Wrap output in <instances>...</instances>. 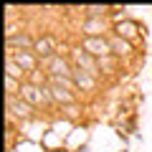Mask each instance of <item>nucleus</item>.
I'll return each mask as SVG.
<instances>
[{"instance_id": "nucleus-11", "label": "nucleus", "mask_w": 152, "mask_h": 152, "mask_svg": "<svg viewBox=\"0 0 152 152\" xmlns=\"http://www.w3.org/2000/svg\"><path fill=\"white\" fill-rule=\"evenodd\" d=\"M48 91H51V99H53L56 104H74V94H71L69 89H61V86L48 84Z\"/></svg>"}, {"instance_id": "nucleus-2", "label": "nucleus", "mask_w": 152, "mask_h": 152, "mask_svg": "<svg viewBox=\"0 0 152 152\" xmlns=\"http://www.w3.org/2000/svg\"><path fill=\"white\" fill-rule=\"evenodd\" d=\"M81 48L86 51L89 56H94V58H107V56H114L112 51V43H109V38H84L81 41Z\"/></svg>"}, {"instance_id": "nucleus-6", "label": "nucleus", "mask_w": 152, "mask_h": 152, "mask_svg": "<svg viewBox=\"0 0 152 152\" xmlns=\"http://www.w3.org/2000/svg\"><path fill=\"white\" fill-rule=\"evenodd\" d=\"M33 46H36V38H31L28 33H18V36L8 38V48H10V53H18V51H33Z\"/></svg>"}, {"instance_id": "nucleus-7", "label": "nucleus", "mask_w": 152, "mask_h": 152, "mask_svg": "<svg viewBox=\"0 0 152 152\" xmlns=\"http://www.w3.org/2000/svg\"><path fill=\"white\" fill-rule=\"evenodd\" d=\"M56 51V38L53 36H41L36 38V46H33V53L41 56V58H51Z\"/></svg>"}, {"instance_id": "nucleus-10", "label": "nucleus", "mask_w": 152, "mask_h": 152, "mask_svg": "<svg viewBox=\"0 0 152 152\" xmlns=\"http://www.w3.org/2000/svg\"><path fill=\"white\" fill-rule=\"evenodd\" d=\"M8 109H10L13 117H20V119H31V104H26L20 96H8Z\"/></svg>"}, {"instance_id": "nucleus-5", "label": "nucleus", "mask_w": 152, "mask_h": 152, "mask_svg": "<svg viewBox=\"0 0 152 152\" xmlns=\"http://www.w3.org/2000/svg\"><path fill=\"white\" fill-rule=\"evenodd\" d=\"M13 58H15V64L20 66L26 74H33V71H38V58L33 51H18V53H10Z\"/></svg>"}, {"instance_id": "nucleus-13", "label": "nucleus", "mask_w": 152, "mask_h": 152, "mask_svg": "<svg viewBox=\"0 0 152 152\" xmlns=\"http://www.w3.org/2000/svg\"><path fill=\"white\" fill-rule=\"evenodd\" d=\"M109 43H112L114 56H129L132 53V43L124 41V38H119V36H112V38H109Z\"/></svg>"}, {"instance_id": "nucleus-1", "label": "nucleus", "mask_w": 152, "mask_h": 152, "mask_svg": "<svg viewBox=\"0 0 152 152\" xmlns=\"http://www.w3.org/2000/svg\"><path fill=\"white\" fill-rule=\"evenodd\" d=\"M20 99L26 104H31V107H41V104H51L53 102L48 86H36V84H28V81L20 86Z\"/></svg>"}, {"instance_id": "nucleus-12", "label": "nucleus", "mask_w": 152, "mask_h": 152, "mask_svg": "<svg viewBox=\"0 0 152 152\" xmlns=\"http://www.w3.org/2000/svg\"><path fill=\"white\" fill-rule=\"evenodd\" d=\"M84 33H86V38H102L104 36V23L99 18H89L84 23Z\"/></svg>"}, {"instance_id": "nucleus-16", "label": "nucleus", "mask_w": 152, "mask_h": 152, "mask_svg": "<svg viewBox=\"0 0 152 152\" xmlns=\"http://www.w3.org/2000/svg\"><path fill=\"white\" fill-rule=\"evenodd\" d=\"M86 10H89V15H91V18H99V15L107 13V8H104V5H89Z\"/></svg>"}, {"instance_id": "nucleus-8", "label": "nucleus", "mask_w": 152, "mask_h": 152, "mask_svg": "<svg viewBox=\"0 0 152 152\" xmlns=\"http://www.w3.org/2000/svg\"><path fill=\"white\" fill-rule=\"evenodd\" d=\"M74 84H76V89H81V91H96V76H91V74H86V71H81V69H74Z\"/></svg>"}, {"instance_id": "nucleus-9", "label": "nucleus", "mask_w": 152, "mask_h": 152, "mask_svg": "<svg viewBox=\"0 0 152 152\" xmlns=\"http://www.w3.org/2000/svg\"><path fill=\"white\" fill-rule=\"evenodd\" d=\"M114 36H119V38H124V41H132V38H137L140 36V26H137L134 20H119L117 26H114Z\"/></svg>"}, {"instance_id": "nucleus-3", "label": "nucleus", "mask_w": 152, "mask_h": 152, "mask_svg": "<svg viewBox=\"0 0 152 152\" xmlns=\"http://www.w3.org/2000/svg\"><path fill=\"white\" fill-rule=\"evenodd\" d=\"M71 58H74V69H81V71H86V74H91V76H96L99 79V61L94 58V56H89L86 51L79 46V48H71Z\"/></svg>"}, {"instance_id": "nucleus-15", "label": "nucleus", "mask_w": 152, "mask_h": 152, "mask_svg": "<svg viewBox=\"0 0 152 152\" xmlns=\"http://www.w3.org/2000/svg\"><path fill=\"white\" fill-rule=\"evenodd\" d=\"M114 66H117L114 56H107V58H99V71H102V74H114Z\"/></svg>"}, {"instance_id": "nucleus-4", "label": "nucleus", "mask_w": 152, "mask_h": 152, "mask_svg": "<svg viewBox=\"0 0 152 152\" xmlns=\"http://www.w3.org/2000/svg\"><path fill=\"white\" fill-rule=\"evenodd\" d=\"M43 66L48 69L46 71L48 76H69V79L74 76V66H71L61 53H53L51 58H43Z\"/></svg>"}, {"instance_id": "nucleus-14", "label": "nucleus", "mask_w": 152, "mask_h": 152, "mask_svg": "<svg viewBox=\"0 0 152 152\" xmlns=\"http://www.w3.org/2000/svg\"><path fill=\"white\" fill-rule=\"evenodd\" d=\"M5 69H8V76H10V79H18V81H23V76H26V71L20 69V66L15 64V58H13L10 53H8V61H5ZM26 84V81H23Z\"/></svg>"}]
</instances>
